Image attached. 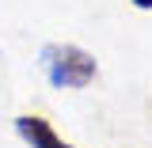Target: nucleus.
<instances>
[{"label":"nucleus","mask_w":152,"mask_h":148,"mask_svg":"<svg viewBox=\"0 0 152 148\" xmlns=\"http://www.w3.org/2000/svg\"><path fill=\"white\" fill-rule=\"evenodd\" d=\"M133 8H141V12H152V0H129Z\"/></svg>","instance_id":"3"},{"label":"nucleus","mask_w":152,"mask_h":148,"mask_svg":"<svg viewBox=\"0 0 152 148\" xmlns=\"http://www.w3.org/2000/svg\"><path fill=\"white\" fill-rule=\"evenodd\" d=\"M15 133L23 137L27 148H76V144H69L46 118H38V114H23V118H15Z\"/></svg>","instance_id":"2"},{"label":"nucleus","mask_w":152,"mask_h":148,"mask_svg":"<svg viewBox=\"0 0 152 148\" xmlns=\"http://www.w3.org/2000/svg\"><path fill=\"white\" fill-rule=\"evenodd\" d=\"M38 65H42L46 80H50L53 87H61V91H80V87H88L95 76H99V61H95L88 50L69 46V42H50V46H42Z\"/></svg>","instance_id":"1"}]
</instances>
